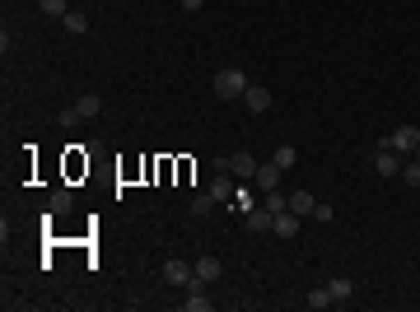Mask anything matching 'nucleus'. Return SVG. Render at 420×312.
Masks as SVG:
<instances>
[{
  "mask_svg": "<svg viewBox=\"0 0 420 312\" xmlns=\"http://www.w3.org/2000/svg\"><path fill=\"white\" fill-rule=\"evenodd\" d=\"M252 79L243 75V70H215V79H210V89H215V98H224V103H233V98H243V89H248Z\"/></svg>",
  "mask_w": 420,
  "mask_h": 312,
  "instance_id": "obj_1",
  "label": "nucleus"
},
{
  "mask_svg": "<svg viewBox=\"0 0 420 312\" xmlns=\"http://www.w3.org/2000/svg\"><path fill=\"white\" fill-rule=\"evenodd\" d=\"M383 145H388V149H402V154H416L420 149V126H397Z\"/></svg>",
  "mask_w": 420,
  "mask_h": 312,
  "instance_id": "obj_2",
  "label": "nucleus"
},
{
  "mask_svg": "<svg viewBox=\"0 0 420 312\" xmlns=\"http://www.w3.org/2000/svg\"><path fill=\"white\" fill-rule=\"evenodd\" d=\"M215 172H233V177H257V158L238 149L233 158H219V163H215Z\"/></svg>",
  "mask_w": 420,
  "mask_h": 312,
  "instance_id": "obj_3",
  "label": "nucleus"
},
{
  "mask_svg": "<svg viewBox=\"0 0 420 312\" xmlns=\"http://www.w3.org/2000/svg\"><path fill=\"white\" fill-rule=\"evenodd\" d=\"M299 224H304V219H299L295 210H280V215L271 219V233H276V238H285V243H290V238H299Z\"/></svg>",
  "mask_w": 420,
  "mask_h": 312,
  "instance_id": "obj_4",
  "label": "nucleus"
},
{
  "mask_svg": "<svg viewBox=\"0 0 420 312\" xmlns=\"http://www.w3.org/2000/svg\"><path fill=\"white\" fill-rule=\"evenodd\" d=\"M182 312H210V298H205V280H192V284H187Z\"/></svg>",
  "mask_w": 420,
  "mask_h": 312,
  "instance_id": "obj_5",
  "label": "nucleus"
},
{
  "mask_svg": "<svg viewBox=\"0 0 420 312\" xmlns=\"http://www.w3.org/2000/svg\"><path fill=\"white\" fill-rule=\"evenodd\" d=\"M373 172H378V177H402V163H397V154H392L388 145H378V154H373Z\"/></svg>",
  "mask_w": 420,
  "mask_h": 312,
  "instance_id": "obj_6",
  "label": "nucleus"
},
{
  "mask_svg": "<svg viewBox=\"0 0 420 312\" xmlns=\"http://www.w3.org/2000/svg\"><path fill=\"white\" fill-rule=\"evenodd\" d=\"M196 280H205V284H215V280H224V261L219 256H196Z\"/></svg>",
  "mask_w": 420,
  "mask_h": 312,
  "instance_id": "obj_7",
  "label": "nucleus"
},
{
  "mask_svg": "<svg viewBox=\"0 0 420 312\" xmlns=\"http://www.w3.org/2000/svg\"><path fill=\"white\" fill-rule=\"evenodd\" d=\"M164 280H169V284H178V289H187V284L196 280V270H192L187 261H164Z\"/></svg>",
  "mask_w": 420,
  "mask_h": 312,
  "instance_id": "obj_8",
  "label": "nucleus"
},
{
  "mask_svg": "<svg viewBox=\"0 0 420 312\" xmlns=\"http://www.w3.org/2000/svg\"><path fill=\"white\" fill-rule=\"evenodd\" d=\"M98 112H103V98H98V94H79L75 112H70V117H65V122H79V117H84V122H89V117H98Z\"/></svg>",
  "mask_w": 420,
  "mask_h": 312,
  "instance_id": "obj_9",
  "label": "nucleus"
},
{
  "mask_svg": "<svg viewBox=\"0 0 420 312\" xmlns=\"http://www.w3.org/2000/svg\"><path fill=\"white\" fill-rule=\"evenodd\" d=\"M280 177H285V168H280V163H257V177H252V182H257L262 191H276Z\"/></svg>",
  "mask_w": 420,
  "mask_h": 312,
  "instance_id": "obj_10",
  "label": "nucleus"
},
{
  "mask_svg": "<svg viewBox=\"0 0 420 312\" xmlns=\"http://www.w3.org/2000/svg\"><path fill=\"white\" fill-rule=\"evenodd\" d=\"M243 103H248V112H266L271 108V89L266 84H248L243 89Z\"/></svg>",
  "mask_w": 420,
  "mask_h": 312,
  "instance_id": "obj_11",
  "label": "nucleus"
},
{
  "mask_svg": "<svg viewBox=\"0 0 420 312\" xmlns=\"http://www.w3.org/2000/svg\"><path fill=\"white\" fill-rule=\"evenodd\" d=\"M271 210H266V205H257V210H248V219H243V229H248V233H271Z\"/></svg>",
  "mask_w": 420,
  "mask_h": 312,
  "instance_id": "obj_12",
  "label": "nucleus"
},
{
  "mask_svg": "<svg viewBox=\"0 0 420 312\" xmlns=\"http://www.w3.org/2000/svg\"><path fill=\"white\" fill-rule=\"evenodd\" d=\"M327 294H332V303H350V298H355V284L345 280V275H332V280H327Z\"/></svg>",
  "mask_w": 420,
  "mask_h": 312,
  "instance_id": "obj_13",
  "label": "nucleus"
},
{
  "mask_svg": "<svg viewBox=\"0 0 420 312\" xmlns=\"http://www.w3.org/2000/svg\"><path fill=\"white\" fill-rule=\"evenodd\" d=\"M205 191H210V196H215L219 205H224V201H233V177H229V172H215V182H210Z\"/></svg>",
  "mask_w": 420,
  "mask_h": 312,
  "instance_id": "obj_14",
  "label": "nucleus"
},
{
  "mask_svg": "<svg viewBox=\"0 0 420 312\" xmlns=\"http://www.w3.org/2000/svg\"><path fill=\"white\" fill-rule=\"evenodd\" d=\"M70 205H75V196H70V191H52V201H47V215H65V210H70Z\"/></svg>",
  "mask_w": 420,
  "mask_h": 312,
  "instance_id": "obj_15",
  "label": "nucleus"
},
{
  "mask_svg": "<svg viewBox=\"0 0 420 312\" xmlns=\"http://www.w3.org/2000/svg\"><path fill=\"white\" fill-rule=\"evenodd\" d=\"M313 205H318V201H313L309 191H295V196H290V210H295L299 219H309V215H313Z\"/></svg>",
  "mask_w": 420,
  "mask_h": 312,
  "instance_id": "obj_16",
  "label": "nucleus"
},
{
  "mask_svg": "<svg viewBox=\"0 0 420 312\" xmlns=\"http://www.w3.org/2000/svg\"><path fill=\"white\" fill-rule=\"evenodd\" d=\"M271 163H280V168L290 172V168H295V163H299V149H295V145H280L276 154H271Z\"/></svg>",
  "mask_w": 420,
  "mask_h": 312,
  "instance_id": "obj_17",
  "label": "nucleus"
},
{
  "mask_svg": "<svg viewBox=\"0 0 420 312\" xmlns=\"http://www.w3.org/2000/svg\"><path fill=\"white\" fill-rule=\"evenodd\" d=\"M215 196H210V191H196V196H192V215H210V210H215Z\"/></svg>",
  "mask_w": 420,
  "mask_h": 312,
  "instance_id": "obj_18",
  "label": "nucleus"
},
{
  "mask_svg": "<svg viewBox=\"0 0 420 312\" xmlns=\"http://www.w3.org/2000/svg\"><path fill=\"white\" fill-rule=\"evenodd\" d=\"M38 5H42V15H52V19L70 15V0H38Z\"/></svg>",
  "mask_w": 420,
  "mask_h": 312,
  "instance_id": "obj_19",
  "label": "nucleus"
},
{
  "mask_svg": "<svg viewBox=\"0 0 420 312\" xmlns=\"http://www.w3.org/2000/svg\"><path fill=\"white\" fill-rule=\"evenodd\" d=\"M61 24H65V33H89V19L79 15V10H70V15H65Z\"/></svg>",
  "mask_w": 420,
  "mask_h": 312,
  "instance_id": "obj_20",
  "label": "nucleus"
},
{
  "mask_svg": "<svg viewBox=\"0 0 420 312\" xmlns=\"http://www.w3.org/2000/svg\"><path fill=\"white\" fill-rule=\"evenodd\" d=\"M309 308H332V294H327V284H322V289H309Z\"/></svg>",
  "mask_w": 420,
  "mask_h": 312,
  "instance_id": "obj_21",
  "label": "nucleus"
},
{
  "mask_svg": "<svg viewBox=\"0 0 420 312\" xmlns=\"http://www.w3.org/2000/svg\"><path fill=\"white\" fill-rule=\"evenodd\" d=\"M402 182H406V187H420V158L402 168Z\"/></svg>",
  "mask_w": 420,
  "mask_h": 312,
  "instance_id": "obj_22",
  "label": "nucleus"
},
{
  "mask_svg": "<svg viewBox=\"0 0 420 312\" xmlns=\"http://www.w3.org/2000/svg\"><path fill=\"white\" fill-rule=\"evenodd\" d=\"M332 215H336V210H332L327 201H318V205H313V219H318V224H332Z\"/></svg>",
  "mask_w": 420,
  "mask_h": 312,
  "instance_id": "obj_23",
  "label": "nucleus"
},
{
  "mask_svg": "<svg viewBox=\"0 0 420 312\" xmlns=\"http://www.w3.org/2000/svg\"><path fill=\"white\" fill-rule=\"evenodd\" d=\"M178 5H182V10H187V15H196V10H201V5H205V0H178Z\"/></svg>",
  "mask_w": 420,
  "mask_h": 312,
  "instance_id": "obj_24",
  "label": "nucleus"
},
{
  "mask_svg": "<svg viewBox=\"0 0 420 312\" xmlns=\"http://www.w3.org/2000/svg\"><path fill=\"white\" fill-rule=\"evenodd\" d=\"M416 158H420V149H416Z\"/></svg>",
  "mask_w": 420,
  "mask_h": 312,
  "instance_id": "obj_25",
  "label": "nucleus"
}]
</instances>
